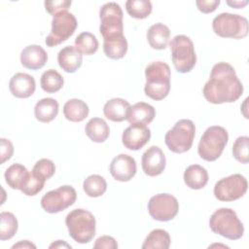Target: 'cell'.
I'll list each match as a JSON object with an SVG mask.
<instances>
[{"mask_svg":"<svg viewBox=\"0 0 249 249\" xmlns=\"http://www.w3.org/2000/svg\"><path fill=\"white\" fill-rule=\"evenodd\" d=\"M130 104L124 98H112L103 107L104 116L112 122H123L127 120Z\"/></svg>","mask_w":249,"mask_h":249,"instance_id":"cell-21","label":"cell"},{"mask_svg":"<svg viewBox=\"0 0 249 249\" xmlns=\"http://www.w3.org/2000/svg\"><path fill=\"white\" fill-rule=\"evenodd\" d=\"M197 9L203 14H209L214 12L220 5V0H196Z\"/></svg>","mask_w":249,"mask_h":249,"instance_id":"cell-41","label":"cell"},{"mask_svg":"<svg viewBox=\"0 0 249 249\" xmlns=\"http://www.w3.org/2000/svg\"><path fill=\"white\" fill-rule=\"evenodd\" d=\"M172 62L180 73H188L196 63V54L192 40L186 35H176L169 44Z\"/></svg>","mask_w":249,"mask_h":249,"instance_id":"cell-9","label":"cell"},{"mask_svg":"<svg viewBox=\"0 0 249 249\" xmlns=\"http://www.w3.org/2000/svg\"><path fill=\"white\" fill-rule=\"evenodd\" d=\"M196 135V126L191 120H179L164 136L167 148L176 154L189 151L193 145Z\"/></svg>","mask_w":249,"mask_h":249,"instance_id":"cell-8","label":"cell"},{"mask_svg":"<svg viewBox=\"0 0 249 249\" xmlns=\"http://www.w3.org/2000/svg\"><path fill=\"white\" fill-rule=\"evenodd\" d=\"M50 248H71V245L67 244L64 240H56L50 245Z\"/></svg>","mask_w":249,"mask_h":249,"instance_id":"cell-44","label":"cell"},{"mask_svg":"<svg viewBox=\"0 0 249 249\" xmlns=\"http://www.w3.org/2000/svg\"><path fill=\"white\" fill-rule=\"evenodd\" d=\"M127 14L137 19H143L152 13V3L149 0H127L125 2Z\"/></svg>","mask_w":249,"mask_h":249,"instance_id":"cell-33","label":"cell"},{"mask_svg":"<svg viewBox=\"0 0 249 249\" xmlns=\"http://www.w3.org/2000/svg\"><path fill=\"white\" fill-rule=\"evenodd\" d=\"M232 154L236 160L241 163H248L249 160V137L239 136L232 145Z\"/></svg>","mask_w":249,"mask_h":249,"instance_id":"cell-36","label":"cell"},{"mask_svg":"<svg viewBox=\"0 0 249 249\" xmlns=\"http://www.w3.org/2000/svg\"><path fill=\"white\" fill-rule=\"evenodd\" d=\"M247 189L246 178L236 173L220 179L214 186V196L221 201H233L242 197Z\"/></svg>","mask_w":249,"mask_h":249,"instance_id":"cell-11","label":"cell"},{"mask_svg":"<svg viewBox=\"0 0 249 249\" xmlns=\"http://www.w3.org/2000/svg\"><path fill=\"white\" fill-rule=\"evenodd\" d=\"M170 30L163 23H155L147 31L149 45L155 50H164L169 41Z\"/></svg>","mask_w":249,"mask_h":249,"instance_id":"cell-23","label":"cell"},{"mask_svg":"<svg viewBox=\"0 0 249 249\" xmlns=\"http://www.w3.org/2000/svg\"><path fill=\"white\" fill-rule=\"evenodd\" d=\"M123 16V10L116 2H108L100 8L99 31L103 37V41L114 40L124 36Z\"/></svg>","mask_w":249,"mask_h":249,"instance_id":"cell-6","label":"cell"},{"mask_svg":"<svg viewBox=\"0 0 249 249\" xmlns=\"http://www.w3.org/2000/svg\"><path fill=\"white\" fill-rule=\"evenodd\" d=\"M83 55L73 46H66L57 54L59 67L66 73L76 72L82 65Z\"/></svg>","mask_w":249,"mask_h":249,"instance_id":"cell-19","label":"cell"},{"mask_svg":"<svg viewBox=\"0 0 249 249\" xmlns=\"http://www.w3.org/2000/svg\"><path fill=\"white\" fill-rule=\"evenodd\" d=\"M103 52L109 58H123L127 52V42L125 37L123 36L118 39L103 41Z\"/></svg>","mask_w":249,"mask_h":249,"instance_id":"cell-31","label":"cell"},{"mask_svg":"<svg viewBox=\"0 0 249 249\" xmlns=\"http://www.w3.org/2000/svg\"><path fill=\"white\" fill-rule=\"evenodd\" d=\"M4 176L6 183L10 188L20 191L28 180L30 173L22 164L14 163L6 169Z\"/></svg>","mask_w":249,"mask_h":249,"instance_id":"cell-24","label":"cell"},{"mask_svg":"<svg viewBox=\"0 0 249 249\" xmlns=\"http://www.w3.org/2000/svg\"><path fill=\"white\" fill-rule=\"evenodd\" d=\"M55 172V165L53 160L49 159H41L39 160L32 168V174L36 177L47 181Z\"/></svg>","mask_w":249,"mask_h":249,"instance_id":"cell-35","label":"cell"},{"mask_svg":"<svg viewBox=\"0 0 249 249\" xmlns=\"http://www.w3.org/2000/svg\"><path fill=\"white\" fill-rule=\"evenodd\" d=\"M45 182L44 180L36 177L35 175L32 174V172L30 173V176L28 178V180L26 181L25 185L23 186V188L20 190L24 195L26 196H35L37 195L38 193H40L43 188H44V185H45Z\"/></svg>","mask_w":249,"mask_h":249,"instance_id":"cell-37","label":"cell"},{"mask_svg":"<svg viewBox=\"0 0 249 249\" xmlns=\"http://www.w3.org/2000/svg\"><path fill=\"white\" fill-rule=\"evenodd\" d=\"M212 28L220 37L243 39L248 34L249 25L247 18L240 15L222 13L214 18Z\"/></svg>","mask_w":249,"mask_h":249,"instance_id":"cell-7","label":"cell"},{"mask_svg":"<svg viewBox=\"0 0 249 249\" xmlns=\"http://www.w3.org/2000/svg\"><path fill=\"white\" fill-rule=\"evenodd\" d=\"M58 102L51 97L39 100L34 107V116L41 123H50L57 116Z\"/></svg>","mask_w":249,"mask_h":249,"instance_id":"cell-25","label":"cell"},{"mask_svg":"<svg viewBox=\"0 0 249 249\" xmlns=\"http://www.w3.org/2000/svg\"><path fill=\"white\" fill-rule=\"evenodd\" d=\"M227 4L232 8L239 9L246 6L248 4V1H227Z\"/></svg>","mask_w":249,"mask_h":249,"instance_id":"cell-43","label":"cell"},{"mask_svg":"<svg viewBox=\"0 0 249 249\" xmlns=\"http://www.w3.org/2000/svg\"><path fill=\"white\" fill-rule=\"evenodd\" d=\"M14 153V146L12 142L6 138L0 139V163L3 164L6 160H10Z\"/></svg>","mask_w":249,"mask_h":249,"instance_id":"cell-39","label":"cell"},{"mask_svg":"<svg viewBox=\"0 0 249 249\" xmlns=\"http://www.w3.org/2000/svg\"><path fill=\"white\" fill-rule=\"evenodd\" d=\"M184 182L190 189H202L208 182V172L199 164H192L184 172Z\"/></svg>","mask_w":249,"mask_h":249,"instance_id":"cell-22","label":"cell"},{"mask_svg":"<svg viewBox=\"0 0 249 249\" xmlns=\"http://www.w3.org/2000/svg\"><path fill=\"white\" fill-rule=\"evenodd\" d=\"M63 83V77L54 69H49L45 71L40 79L42 89L49 93L58 91L62 88Z\"/></svg>","mask_w":249,"mask_h":249,"instance_id":"cell-30","label":"cell"},{"mask_svg":"<svg viewBox=\"0 0 249 249\" xmlns=\"http://www.w3.org/2000/svg\"><path fill=\"white\" fill-rule=\"evenodd\" d=\"M89 109L88 104L78 98H72L63 105L64 117L73 123H80L84 121L89 115Z\"/></svg>","mask_w":249,"mask_h":249,"instance_id":"cell-26","label":"cell"},{"mask_svg":"<svg viewBox=\"0 0 249 249\" xmlns=\"http://www.w3.org/2000/svg\"><path fill=\"white\" fill-rule=\"evenodd\" d=\"M95 218L91 212L77 208L69 212L65 218V225L69 235L78 243L89 242L95 235Z\"/></svg>","mask_w":249,"mask_h":249,"instance_id":"cell-3","label":"cell"},{"mask_svg":"<svg viewBox=\"0 0 249 249\" xmlns=\"http://www.w3.org/2000/svg\"><path fill=\"white\" fill-rule=\"evenodd\" d=\"M93 248L97 249H101V248H105V249H116L118 248V243L115 240L114 237L109 236V235H103L98 237L94 244H93Z\"/></svg>","mask_w":249,"mask_h":249,"instance_id":"cell-40","label":"cell"},{"mask_svg":"<svg viewBox=\"0 0 249 249\" xmlns=\"http://www.w3.org/2000/svg\"><path fill=\"white\" fill-rule=\"evenodd\" d=\"M18 220L11 212H1L0 214V239L2 241L12 238L18 231Z\"/></svg>","mask_w":249,"mask_h":249,"instance_id":"cell-34","label":"cell"},{"mask_svg":"<svg viewBox=\"0 0 249 249\" xmlns=\"http://www.w3.org/2000/svg\"><path fill=\"white\" fill-rule=\"evenodd\" d=\"M202 93L212 104L231 103L242 95L243 86L230 63L218 62L212 67Z\"/></svg>","mask_w":249,"mask_h":249,"instance_id":"cell-1","label":"cell"},{"mask_svg":"<svg viewBox=\"0 0 249 249\" xmlns=\"http://www.w3.org/2000/svg\"><path fill=\"white\" fill-rule=\"evenodd\" d=\"M75 48L83 54L90 55L97 52L98 41L90 32H82L75 39Z\"/></svg>","mask_w":249,"mask_h":249,"instance_id":"cell-32","label":"cell"},{"mask_svg":"<svg viewBox=\"0 0 249 249\" xmlns=\"http://www.w3.org/2000/svg\"><path fill=\"white\" fill-rule=\"evenodd\" d=\"M151 138V130L146 125L130 124L122 136L124 146L131 151H137L144 147Z\"/></svg>","mask_w":249,"mask_h":249,"instance_id":"cell-16","label":"cell"},{"mask_svg":"<svg viewBox=\"0 0 249 249\" xmlns=\"http://www.w3.org/2000/svg\"><path fill=\"white\" fill-rule=\"evenodd\" d=\"M145 94L154 99L165 98L170 90V68L163 61H154L145 68Z\"/></svg>","mask_w":249,"mask_h":249,"instance_id":"cell-2","label":"cell"},{"mask_svg":"<svg viewBox=\"0 0 249 249\" xmlns=\"http://www.w3.org/2000/svg\"><path fill=\"white\" fill-rule=\"evenodd\" d=\"M12 248L13 249H15V248H34L35 249L36 245H34L33 243H31L28 240H21V241H19V242H18L16 244H14L12 246Z\"/></svg>","mask_w":249,"mask_h":249,"instance_id":"cell-42","label":"cell"},{"mask_svg":"<svg viewBox=\"0 0 249 249\" xmlns=\"http://www.w3.org/2000/svg\"><path fill=\"white\" fill-rule=\"evenodd\" d=\"M209 227L214 233L231 240L241 238L244 232L243 224L238 219L235 211L226 207L217 209L211 215Z\"/></svg>","mask_w":249,"mask_h":249,"instance_id":"cell-4","label":"cell"},{"mask_svg":"<svg viewBox=\"0 0 249 249\" xmlns=\"http://www.w3.org/2000/svg\"><path fill=\"white\" fill-rule=\"evenodd\" d=\"M110 173L117 181L127 182L132 179L136 173V161L132 157L126 154H120L112 160L110 163Z\"/></svg>","mask_w":249,"mask_h":249,"instance_id":"cell-15","label":"cell"},{"mask_svg":"<svg viewBox=\"0 0 249 249\" xmlns=\"http://www.w3.org/2000/svg\"><path fill=\"white\" fill-rule=\"evenodd\" d=\"M36 89L35 79L26 73H16L10 80L9 89L18 98H27L31 96Z\"/></svg>","mask_w":249,"mask_h":249,"instance_id":"cell-17","label":"cell"},{"mask_svg":"<svg viewBox=\"0 0 249 249\" xmlns=\"http://www.w3.org/2000/svg\"><path fill=\"white\" fill-rule=\"evenodd\" d=\"M83 189L87 196L90 197H98L106 192L107 183L102 176L92 174L85 179L83 183Z\"/></svg>","mask_w":249,"mask_h":249,"instance_id":"cell-29","label":"cell"},{"mask_svg":"<svg viewBox=\"0 0 249 249\" xmlns=\"http://www.w3.org/2000/svg\"><path fill=\"white\" fill-rule=\"evenodd\" d=\"M78 26L75 16L69 12H62L53 17L51 33L46 37L48 47H55L73 35Z\"/></svg>","mask_w":249,"mask_h":249,"instance_id":"cell-10","label":"cell"},{"mask_svg":"<svg viewBox=\"0 0 249 249\" xmlns=\"http://www.w3.org/2000/svg\"><path fill=\"white\" fill-rule=\"evenodd\" d=\"M170 246V236L169 233L162 229H156L150 231L147 235L145 241L142 244L143 249L160 248L168 249Z\"/></svg>","mask_w":249,"mask_h":249,"instance_id":"cell-28","label":"cell"},{"mask_svg":"<svg viewBox=\"0 0 249 249\" xmlns=\"http://www.w3.org/2000/svg\"><path fill=\"white\" fill-rule=\"evenodd\" d=\"M179 210V202L169 194H158L148 202V212L157 221L167 222L175 218Z\"/></svg>","mask_w":249,"mask_h":249,"instance_id":"cell-13","label":"cell"},{"mask_svg":"<svg viewBox=\"0 0 249 249\" xmlns=\"http://www.w3.org/2000/svg\"><path fill=\"white\" fill-rule=\"evenodd\" d=\"M76 198L75 189L69 185H64L44 195L41 198V206L46 212L54 214L71 206Z\"/></svg>","mask_w":249,"mask_h":249,"instance_id":"cell-12","label":"cell"},{"mask_svg":"<svg viewBox=\"0 0 249 249\" xmlns=\"http://www.w3.org/2000/svg\"><path fill=\"white\" fill-rule=\"evenodd\" d=\"M141 164L146 175L151 177L158 176L161 174L165 168V156L160 147L151 146L143 153Z\"/></svg>","mask_w":249,"mask_h":249,"instance_id":"cell-14","label":"cell"},{"mask_svg":"<svg viewBox=\"0 0 249 249\" xmlns=\"http://www.w3.org/2000/svg\"><path fill=\"white\" fill-rule=\"evenodd\" d=\"M85 131L88 137L96 143L104 142L110 134V128L107 123L101 118L90 119L86 124Z\"/></svg>","mask_w":249,"mask_h":249,"instance_id":"cell-27","label":"cell"},{"mask_svg":"<svg viewBox=\"0 0 249 249\" xmlns=\"http://www.w3.org/2000/svg\"><path fill=\"white\" fill-rule=\"evenodd\" d=\"M71 3L72 2L70 0H54V1H45L44 5L46 8V11L53 17L59 13L67 12L69 7L71 6Z\"/></svg>","mask_w":249,"mask_h":249,"instance_id":"cell-38","label":"cell"},{"mask_svg":"<svg viewBox=\"0 0 249 249\" xmlns=\"http://www.w3.org/2000/svg\"><path fill=\"white\" fill-rule=\"evenodd\" d=\"M47 60L48 54L39 45H29L20 53V63L27 69L38 70L46 64Z\"/></svg>","mask_w":249,"mask_h":249,"instance_id":"cell-18","label":"cell"},{"mask_svg":"<svg viewBox=\"0 0 249 249\" xmlns=\"http://www.w3.org/2000/svg\"><path fill=\"white\" fill-rule=\"evenodd\" d=\"M228 141L229 134L225 127L220 125L207 127L197 146L199 157L206 161L216 160L222 155Z\"/></svg>","mask_w":249,"mask_h":249,"instance_id":"cell-5","label":"cell"},{"mask_svg":"<svg viewBox=\"0 0 249 249\" xmlns=\"http://www.w3.org/2000/svg\"><path fill=\"white\" fill-rule=\"evenodd\" d=\"M156 116L155 108L145 102H138L130 106L127 114V121L130 124H149Z\"/></svg>","mask_w":249,"mask_h":249,"instance_id":"cell-20","label":"cell"}]
</instances>
